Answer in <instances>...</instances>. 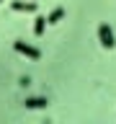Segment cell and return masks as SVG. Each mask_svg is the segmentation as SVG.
I'll use <instances>...</instances> for the list:
<instances>
[{
  "instance_id": "1",
  "label": "cell",
  "mask_w": 116,
  "mask_h": 124,
  "mask_svg": "<svg viewBox=\"0 0 116 124\" xmlns=\"http://www.w3.org/2000/svg\"><path fill=\"white\" fill-rule=\"evenodd\" d=\"M98 41H101V46H106V49H114L116 46V36H114V31H111L108 23H101L98 26Z\"/></svg>"
},
{
  "instance_id": "2",
  "label": "cell",
  "mask_w": 116,
  "mask_h": 124,
  "mask_svg": "<svg viewBox=\"0 0 116 124\" xmlns=\"http://www.w3.org/2000/svg\"><path fill=\"white\" fill-rule=\"evenodd\" d=\"M13 49H15V52H21V54H26L29 60H41V52H39L36 46L26 44V41H21V39H15V41H13Z\"/></svg>"
},
{
  "instance_id": "3",
  "label": "cell",
  "mask_w": 116,
  "mask_h": 124,
  "mask_svg": "<svg viewBox=\"0 0 116 124\" xmlns=\"http://www.w3.org/2000/svg\"><path fill=\"white\" fill-rule=\"evenodd\" d=\"M46 103H49V101H46L44 96H31V98L23 101V106H26V108H44Z\"/></svg>"
},
{
  "instance_id": "4",
  "label": "cell",
  "mask_w": 116,
  "mask_h": 124,
  "mask_svg": "<svg viewBox=\"0 0 116 124\" xmlns=\"http://www.w3.org/2000/svg\"><path fill=\"white\" fill-rule=\"evenodd\" d=\"M13 10H26V13H34V10H36V3H23V0H13Z\"/></svg>"
},
{
  "instance_id": "5",
  "label": "cell",
  "mask_w": 116,
  "mask_h": 124,
  "mask_svg": "<svg viewBox=\"0 0 116 124\" xmlns=\"http://www.w3.org/2000/svg\"><path fill=\"white\" fill-rule=\"evenodd\" d=\"M46 16H36V23H34V34H36V36H41V34H44V26H46Z\"/></svg>"
},
{
  "instance_id": "6",
  "label": "cell",
  "mask_w": 116,
  "mask_h": 124,
  "mask_svg": "<svg viewBox=\"0 0 116 124\" xmlns=\"http://www.w3.org/2000/svg\"><path fill=\"white\" fill-rule=\"evenodd\" d=\"M62 18H65V8H57V10H52V13L46 16V21H49V23H59Z\"/></svg>"
},
{
  "instance_id": "7",
  "label": "cell",
  "mask_w": 116,
  "mask_h": 124,
  "mask_svg": "<svg viewBox=\"0 0 116 124\" xmlns=\"http://www.w3.org/2000/svg\"><path fill=\"white\" fill-rule=\"evenodd\" d=\"M18 85H21V88L31 85V78H29V75H21V78H18Z\"/></svg>"
},
{
  "instance_id": "8",
  "label": "cell",
  "mask_w": 116,
  "mask_h": 124,
  "mask_svg": "<svg viewBox=\"0 0 116 124\" xmlns=\"http://www.w3.org/2000/svg\"><path fill=\"white\" fill-rule=\"evenodd\" d=\"M0 3H3V0H0Z\"/></svg>"
}]
</instances>
